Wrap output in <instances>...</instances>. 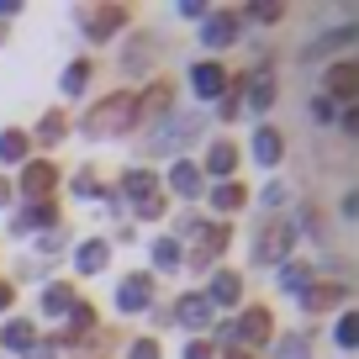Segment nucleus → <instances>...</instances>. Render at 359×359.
Listing matches in <instances>:
<instances>
[{
	"instance_id": "obj_21",
	"label": "nucleus",
	"mask_w": 359,
	"mask_h": 359,
	"mask_svg": "<svg viewBox=\"0 0 359 359\" xmlns=\"http://www.w3.org/2000/svg\"><path fill=\"white\" fill-rule=\"evenodd\" d=\"M212 206L217 212H238V206H243V185H238V180H222L212 191Z\"/></svg>"
},
{
	"instance_id": "obj_22",
	"label": "nucleus",
	"mask_w": 359,
	"mask_h": 359,
	"mask_svg": "<svg viewBox=\"0 0 359 359\" xmlns=\"http://www.w3.org/2000/svg\"><path fill=\"white\" fill-rule=\"evenodd\" d=\"M233 164H238V154H233V143H217L212 154H206V169H212V175H233Z\"/></svg>"
},
{
	"instance_id": "obj_33",
	"label": "nucleus",
	"mask_w": 359,
	"mask_h": 359,
	"mask_svg": "<svg viewBox=\"0 0 359 359\" xmlns=\"http://www.w3.org/2000/svg\"><path fill=\"white\" fill-rule=\"evenodd\" d=\"M58 133H64V116H48V122L43 127H37V137H43V143H53V137Z\"/></svg>"
},
{
	"instance_id": "obj_7",
	"label": "nucleus",
	"mask_w": 359,
	"mask_h": 359,
	"mask_svg": "<svg viewBox=\"0 0 359 359\" xmlns=\"http://www.w3.org/2000/svg\"><path fill=\"white\" fill-rule=\"evenodd\" d=\"M148 302H154V285H148V275H133V280L116 285V306H122V312H143Z\"/></svg>"
},
{
	"instance_id": "obj_28",
	"label": "nucleus",
	"mask_w": 359,
	"mask_h": 359,
	"mask_svg": "<svg viewBox=\"0 0 359 359\" xmlns=\"http://www.w3.org/2000/svg\"><path fill=\"white\" fill-rule=\"evenodd\" d=\"M85 85H90V64H69V74H64V95H79Z\"/></svg>"
},
{
	"instance_id": "obj_20",
	"label": "nucleus",
	"mask_w": 359,
	"mask_h": 359,
	"mask_svg": "<svg viewBox=\"0 0 359 359\" xmlns=\"http://www.w3.org/2000/svg\"><path fill=\"white\" fill-rule=\"evenodd\" d=\"M48 222H53V206H48V201H37V206H27V212L11 217L16 233H32V227H48Z\"/></svg>"
},
{
	"instance_id": "obj_38",
	"label": "nucleus",
	"mask_w": 359,
	"mask_h": 359,
	"mask_svg": "<svg viewBox=\"0 0 359 359\" xmlns=\"http://www.w3.org/2000/svg\"><path fill=\"white\" fill-rule=\"evenodd\" d=\"M6 306H11V285H0V312H6Z\"/></svg>"
},
{
	"instance_id": "obj_6",
	"label": "nucleus",
	"mask_w": 359,
	"mask_h": 359,
	"mask_svg": "<svg viewBox=\"0 0 359 359\" xmlns=\"http://www.w3.org/2000/svg\"><path fill=\"white\" fill-rule=\"evenodd\" d=\"M53 180H58V169L48 158H32V164H22V196H48Z\"/></svg>"
},
{
	"instance_id": "obj_11",
	"label": "nucleus",
	"mask_w": 359,
	"mask_h": 359,
	"mask_svg": "<svg viewBox=\"0 0 359 359\" xmlns=\"http://www.w3.org/2000/svg\"><path fill=\"white\" fill-rule=\"evenodd\" d=\"M233 333L243 338V344H264V338H269V317L259 312V306H248V312L233 323Z\"/></svg>"
},
{
	"instance_id": "obj_5",
	"label": "nucleus",
	"mask_w": 359,
	"mask_h": 359,
	"mask_svg": "<svg viewBox=\"0 0 359 359\" xmlns=\"http://www.w3.org/2000/svg\"><path fill=\"white\" fill-rule=\"evenodd\" d=\"M191 90L201 95V101H222V95H227L222 64H196V69H191Z\"/></svg>"
},
{
	"instance_id": "obj_29",
	"label": "nucleus",
	"mask_w": 359,
	"mask_h": 359,
	"mask_svg": "<svg viewBox=\"0 0 359 359\" xmlns=\"http://www.w3.org/2000/svg\"><path fill=\"white\" fill-rule=\"evenodd\" d=\"M338 344H344V348H354V344H359V317H354V312L338 317Z\"/></svg>"
},
{
	"instance_id": "obj_32",
	"label": "nucleus",
	"mask_w": 359,
	"mask_h": 359,
	"mask_svg": "<svg viewBox=\"0 0 359 359\" xmlns=\"http://www.w3.org/2000/svg\"><path fill=\"white\" fill-rule=\"evenodd\" d=\"M201 233H206V227H201V217H191V212L180 217V238H201Z\"/></svg>"
},
{
	"instance_id": "obj_16",
	"label": "nucleus",
	"mask_w": 359,
	"mask_h": 359,
	"mask_svg": "<svg viewBox=\"0 0 359 359\" xmlns=\"http://www.w3.org/2000/svg\"><path fill=\"white\" fill-rule=\"evenodd\" d=\"M206 317H212V302H206V296H185V302H180V323L191 327V333H201Z\"/></svg>"
},
{
	"instance_id": "obj_41",
	"label": "nucleus",
	"mask_w": 359,
	"mask_h": 359,
	"mask_svg": "<svg viewBox=\"0 0 359 359\" xmlns=\"http://www.w3.org/2000/svg\"><path fill=\"white\" fill-rule=\"evenodd\" d=\"M233 359H248V354H233Z\"/></svg>"
},
{
	"instance_id": "obj_42",
	"label": "nucleus",
	"mask_w": 359,
	"mask_h": 359,
	"mask_svg": "<svg viewBox=\"0 0 359 359\" xmlns=\"http://www.w3.org/2000/svg\"><path fill=\"white\" fill-rule=\"evenodd\" d=\"M0 37H6V27H0Z\"/></svg>"
},
{
	"instance_id": "obj_2",
	"label": "nucleus",
	"mask_w": 359,
	"mask_h": 359,
	"mask_svg": "<svg viewBox=\"0 0 359 359\" xmlns=\"http://www.w3.org/2000/svg\"><path fill=\"white\" fill-rule=\"evenodd\" d=\"M196 133H201V116H175V122H164L154 137H148V158H154V154H175V148H185Z\"/></svg>"
},
{
	"instance_id": "obj_3",
	"label": "nucleus",
	"mask_w": 359,
	"mask_h": 359,
	"mask_svg": "<svg viewBox=\"0 0 359 359\" xmlns=\"http://www.w3.org/2000/svg\"><path fill=\"white\" fill-rule=\"evenodd\" d=\"M122 191L133 196V206H137L143 217H158V212H164V201H158V180L148 175V169H127Z\"/></svg>"
},
{
	"instance_id": "obj_1",
	"label": "nucleus",
	"mask_w": 359,
	"mask_h": 359,
	"mask_svg": "<svg viewBox=\"0 0 359 359\" xmlns=\"http://www.w3.org/2000/svg\"><path fill=\"white\" fill-rule=\"evenodd\" d=\"M133 127V95H111V101L95 106V116H85V133L101 137V133H122Z\"/></svg>"
},
{
	"instance_id": "obj_19",
	"label": "nucleus",
	"mask_w": 359,
	"mask_h": 359,
	"mask_svg": "<svg viewBox=\"0 0 359 359\" xmlns=\"http://www.w3.org/2000/svg\"><path fill=\"white\" fill-rule=\"evenodd\" d=\"M275 95H280V90H275V79H269V74H254V85H248V111H269V106H275Z\"/></svg>"
},
{
	"instance_id": "obj_18",
	"label": "nucleus",
	"mask_w": 359,
	"mask_h": 359,
	"mask_svg": "<svg viewBox=\"0 0 359 359\" xmlns=\"http://www.w3.org/2000/svg\"><path fill=\"white\" fill-rule=\"evenodd\" d=\"M238 296H243V280H238V275H217L206 302H212V306H238Z\"/></svg>"
},
{
	"instance_id": "obj_36",
	"label": "nucleus",
	"mask_w": 359,
	"mask_h": 359,
	"mask_svg": "<svg viewBox=\"0 0 359 359\" xmlns=\"http://www.w3.org/2000/svg\"><path fill=\"white\" fill-rule=\"evenodd\" d=\"M238 111H243V101H238V90H233V95H222V116H238Z\"/></svg>"
},
{
	"instance_id": "obj_13",
	"label": "nucleus",
	"mask_w": 359,
	"mask_h": 359,
	"mask_svg": "<svg viewBox=\"0 0 359 359\" xmlns=\"http://www.w3.org/2000/svg\"><path fill=\"white\" fill-rule=\"evenodd\" d=\"M106 259H111V248H106L101 238H90V243H79L74 264H79V275H95V269H106Z\"/></svg>"
},
{
	"instance_id": "obj_39",
	"label": "nucleus",
	"mask_w": 359,
	"mask_h": 359,
	"mask_svg": "<svg viewBox=\"0 0 359 359\" xmlns=\"http://www.w3.org/2000/svg\"><path fill=\"white\" fill-rule=\"evenodd\" d=\"M27 359H53V348H32V354H27Z\"/></svg>"
},
{
	"instance_id": "obj_26",
	"label": "nucleus",
	"mask_w": 359,
	"mask_h": 359,
	"mask_svg": "<svg viewBox=\"0 0 359 359\" xmlns=\"http://www.w3.org/2000/svg\"><path fill=\"white\" fill-rule=\"evenodd\" d=\"M154 264L158 269H175L180 264V243H175V238H158V243H154Z\"/></svg>"
},
{
	"instance_id": "obj_31",
	"label": "nucleus",
	"mask_w": 359,
	"mask_h": 359,
	"mask_svg": "<svg viewBox=\"0 0 359 359\" xmlns=\"http://www.w3.org/2000/svg\"><path fill=\"white\" fill-rule=\"evenodd\" d=\"M43 306H48V312H64V306H74V302H69V291H64V285H53V291L43 296Z\"/></svg>"
},
{
	"instance_id": "obj_30",
	"label": "nucleus",
	"mask_w": 359,
	"mask_h": 359,
	"mask_svg": "<svg viewBox=\"0 0 359 359\" xmlns=\"http://www.w3.org/2000/svg\"><path fill=\"white\" fill-rule=\"evenodd\" d=\"M285 196H291L285 185H264V191H259V201H264L269 212H275V206H285Z\"/></svg>"
},
{
	"instance_id": "obj_14",
	"label": "nucleus",
	"mask_w": 359,
	"mask_h": 359,
	"mask_svg": "<svg viewBox=\"0 0 359 359\" xmlns=\"http://www.w3.org/2000/svg\"><path fill=\"white\" fill-rule=\"evenodd\" d=\"M344 302V285H306L302 291V306L306 312H327V306Z\"/></svg>"
},
{
	"instance_id": "obj_4",
	"label": "nucleus",
	"mask_w": 359,
	"mask_h": 359,
	"mask_svg": "<svg viewBox=\"0 0 359 359\" xmlns=\"http://www.w3.org/2000/svg\"><path fill=\"white\" fill-rule=\"evenodd\" d=\"M291 227H285V222H275V227H264V233H259V243H254V259H259V264H275V259H285V254H291Z\"/></svg>"
},
{
	"instance_id": "obj_15",
	"label": "nucleus",
	"mask_w": 359,
	"mask_h": 359,
	"mask_svg": "<svg viewBox=\"0 0 359 359\" xmlns=\"http://www.w3.org/2000/svg\"><path fill=\"white\" fill-rule=\"evenodd\" d=\"M27 154H32L27 133H0V164H27Z\"/></svg>"
},
{
	"instance_id": "obj_17",
	"label": "nucleus",
	"mask_w": 359,
	"mask_h": 359,
	"mask_svg": "<svg viewBox=\"0 0 359 359\" xmlns=\"http://www.w3.org/2000/svg\"><path fill=\"white\" fill-rule=\"evenodd\" d=\"M169 191L201 196V169H196V164H175V169H169Z\"/></svg>"
},
{
	"instance_id": "obj_27",
	"label": "nucleus",
	"mask_w": 359,
	"mask_h": 359,
	"mask_svg": "<svg viewBox=\"0 0 359 359\" xmlns=\"http://www.w3.org/2000/svg\"><path fill=\"white\" fill-rule=\"evenodd\" d=\"M306 280H312V275H306V264H285V269H280V285H285V291H296V296L306 291Z\"/></svg>"
},
{
	"instance_id": "obj_34",
	"label": "nucleus",
	"mask_w": 359,
	"mask_h": 359,
	"mask_svg": "<svg viewBox=\"0 0 359 359\" xmlns=\"http://www.w3.org/2000/svg\"><path fill=\"white\" fill-rule=\"evenodd\" d=\"M312 122H333V101H327V95L312 101Z\"/></svg>"
},
{
	"instance_id": "obj_9",
	"label": "nucleus",
	"mask_w": 359,
	"mask_h": 359,
	"mask_svg": "<svg viewBox=\"0 0 359 359\" xmlns=\"http://www.w3.org/2000/svg\"><path fill=\"white\" fill-rule=\"evenodd\" d=\"M254 158H259V164H269V169H275V164L285 158V137L275 133V127H259V133H254Z\"/></svg>"
},
{
	"instance_id": "obj_40",
	"label": "nucleus",
	"mask_w": 359,
	"mask_h": 359,
	"mask_svg": "<svg viewBox=\"0 0 359 359\" xmlns=\"http://www.w3.org/2000/svg\"><path fill=\"white\" fill-rule=\"evenodd\" d=\"M6 201H11V185H6V180H0V206H6Z\"/></svg>"
},
{
	"instance_id": "obj_35",
	"label": "nucleus",
	"mask_w": 359,
	"mask_h": 359,
	"mask_svg": "<svg viewBox=\"0 0 359 359\" xmlns=\"http://www.w3.org/2000/svg\"><path fill=\"white\" fill-rule=\"evenodd\" d=\"M133 359H158V344H154V338H143V344H133Z\"/></svg>"
},
{
	"instance_id": "obj_37",
	"label": "nucleus",
	"mask_w": 359,
	"mask_h": 359,
	"mask_svg": "<svg viewBox=\"0 0 359 359\" xmlns=\"http://www.w3.org/2000/svg\"><path fill=\"white\" fill-rule=\"evenodd\" d=\"M185 359H212V348H206V344H191V348H185Z\"/></svg>"
},
{
	"instance_id": "obj_24",
	"label": "nucleus",
	"mask_w": 359,
	"mask_h": 359,
	"mask_svg": "<svg viewBox=\"0 0 359 359\" xmlns=\"http://www.w3.org/2000/svg\"><path fill=\"white\" fill-rule=\"evenodd\" d=\"M0 344H6V348H32V323H6Z\"/></svg>"
},
{
	"instance_id": "obj_23",
	"label": "nucleus",
	"mask_w": 359,
	"mask_h": 359,
	"mask_svg": "<svg viewBox=\"0 0 359 359\" xmlns=\"http://www.w3.org/2000/svg\"><path fill=\"white\" fill-rule=\"evenodd\" d=\"M275 359H312V348H306L302 333H285L280 344H275Z\"/></svg>"
},
{
	"instance_id": "obj_25",
	"label": "nucleus",
	"mask_w": 359,
	"mask_h": 359,
	"mask_svg": "<svg viewBox=\"0 0 359 359\" xmlns=\"http://www.w3.org/2000/svg\"><path fill=\"white\" fill-rule=\"evenodd\" d=\"M137 106H143V111L158 122V116H169V111H164V106H169V90H164V85H154V90H148V95H143Z\"/></svg>"
},
{
	"instance_id": "obj_8",
	"label": "nucleus",
	"mask_w": 359,
	"mask_h": 359,
	"mask_svg": "<svg viewBox=\"0 0 359 359\" xmlns=\"http://www.w3.org/2000/svg\"><path fill=\"white\" fill-rule=\"evenodd\" d=\"M327 90H333L327 101H354L359 95V69L354 64H333L327 69Z\"/></svg>"
},
{
	"instance_id": "obj_12",
	"label": "nucleus",
	"mask_w": 359,
	"mask_h": 359,
	"mask_svg": "<svg viewBox=\"0 0 359 359\" xmlns=\"http://www.w3.org/2000/svg\"><path fill=\"white\" fill-rule=\"evenodd\" d=\"M122 16H127V11H122V6H106V11H90V16H85V22H90V27H85V32H90V37H95V43H106V37H111V32H116V27H122Z\"/></svg>"
},
{
	"instance_id": "obj_10",
	"label": "nucleus",
	"mask_w": 359,
	"mask_h": 359,
	"mask_svg": "<svg viewBox=\"0 0 359 359\" xmlns=\"http://www.w3.org/2000/svg\"><path fill=\"white\" fill-rule=\"evenodd\" d=\"M201 43H206V48H227V43H238V16H206Z\"/></svg>"
}]
</instances>
